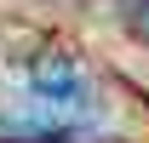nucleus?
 <instances>
[{"label":"nucleus","instance_id":"f257e3e1","mask_svg":"<svg viewBox=\"0 0 149 143\" xmlns=\"http://www.w3.org/2000/svg\"><path fill=\"white\" fill-rule=\"evenodd\" d=\"M23 80H29V109L12 115L17 126H29L40 143L52 132H74V126L97 120V86L86 63L69 52H35L23 63Z\"/></svg>","mask_w":149,"mask_h":143},{"label":"nucleus","instance_id":"f03ea898","mask_svg":"<svg viewBox=\"0 0 149 143\" xmlns=\"http://www.w3.org/2000/svg\"><path fill=\"white\" fill-rule=\"evenodd\" d=\"M126 23L138 40H149V0H126Z\"/></svg>","mask_w":149,"mask_h":143},{"label":"nucleus","instance_id":"7ed1b4c3","mask_svg":"<svg viewBox=\"0 0 149 143\" xmlns=\"http://www.w3.org/2000/svg\"><path fill=\"white\" fill-rule=\"evenodd\" d=\"M17 143H40V137H17Z\"/></svg>","mask_w":149,"mask_h":143}]
</instances>
